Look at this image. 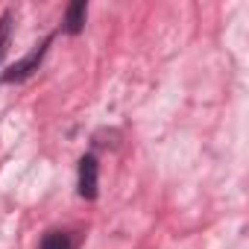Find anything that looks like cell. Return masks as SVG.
I'll return each mask as SVG.
<instances>
[{
	"instance_id": "1",
	"label": "cell",
	"mask_w": 249,
	"mask_h": 249,
	"mask_svg": "<svg viewBox=\"0 0 249 249\" xmlns=\"http://www.w3.org/2000/svg\"><path fill=\"white\" fill-rule=\"evenodd\" d=\"M79 196L85 199L97 196V159L94 156H82L79 161Z\"/></svg>"
},
{
	"instance_id": "4",
	"label": "cell",
	"mask_w": 249,
	"mask_h": 249,
	"mask_svg": "<svg viewBox=\"0 0 249 249\" xmlns=\"http://www.w3.org/2000/svg\"><path fill=\"white\" fill-rule=\"evenodd\" d=\"M41 249H71V240L59 231H50L44 240H41Z\"/></svg>"
},
{
	"instance_id": "5",
	"label": "cell",
	"mask_w": 249,
	"mask_h": 249,
	"mask_svg": "<svg viewBox=\"0 0 249 249\" xmlns=\"http://www.w3.org/2000/svg\"><path fill=\"white\" fill-rule=\"evenodd\" d=\"M6 24H9L6 18L0 21V56H3V44H6Z\"/></svg>"
},
{
	"instance_id": "3",
	"label": "cell",
	"mask_w": 249,
	"mask_h": 249,
	"mask_svg": "<svg viewBox=\"0 0 249 249\" xmlns=\"http://www.w3.org/2000/svg\"><path fill=\"white\" fill-rule=\"evenodd\" d=\"M65 24H68V33H79L82 30V24H85V3H82V0H76V3L68 6Z\"/></svg>"
},
{
	"instance_id": "2",
	"label": "cell",
	"mask_w": 249,
	"mask_h": 249,
	"mask_svg": "<svg viewBox=\"0 0 249 249\" xmlns=\"http://www.w3.org/2000/svg\"><path fill=\"white\" fill-rule=\"evenodd\" d=\"M44 47H47V41H44L41 47H36V50H33V53H30V56L24 59V62H18V65H15V68H12V71H9V73L3 76V79H6V82H15V79H24V76H30V71H33V68L38 65V59H41Z\"/></svg>"
}]
</instances>
